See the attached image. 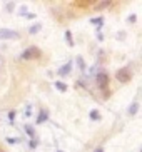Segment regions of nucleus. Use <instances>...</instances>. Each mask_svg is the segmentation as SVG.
Here are the masks:
<instances>
[{
    "instance_id": "f3484780",
    "label": "nucleus",
    "mask_w": 142,
    "mask_h": 152,
    "mask_svg": "<svg viewBox=\"0 0 142 152\" xmlns=\"http://www.w3.org/2000/svg\"><path fill=\"white\" fill-rule=\"evenodd\" d=\"M37 145H39V142H37L35 139H32V140H30V147H32V149H35Z\"/></svg>"
},
{
    "instance_id": "39448f33",
    "label": "nucleus",
    "mask_w": 142,
    "mask_h": 152,
    "mask_svg": "<svg viewBox=\"0 0 142 152\" xmlns=\"http://www.w3.org/2000/svg\"><path fill=\"white\" fill-rule=\"evenodd\" d=\"M70 70H72V62H67L65 65H64V67H60L57 70V74L60 77H65V75H69V74H70Z\"/></svg>"
},
{
    "instance_id": "5701e85b",
    "label": "nucleus",
    "mask_w": 142,
    "mask_h": 152,
    "mask_svg": "<svg viewBox=\"0 0 142 152\" xmlns=\"http://www.w3.org/2000/svg\"><path fill=\"white\" fill-rule=\"evenodd\" d=\"M0 152H4V151H2V149H0Z\"/></svg>"
},
{
    "instance_id": "f257e3e1",
    "label": "nucleus",
    "mask_w": 142,
    "mask_h": 152,
    "mask_svg": "<svg viewBox=\"0 0 142 152\" xmlns=\"http://www.w3.org/2000/svg\"><path fill=\"white\" fill-rule=\"evenodd\" d=\"M42 57V50L35 45H32V47H27L23 50L22 54H20V58L22 60H34V58H40Z\"/></svg>"
},
{
    "instance_id": "aec40b11",
    "label": "nucleus",
    "mask_w": 142,
    "mask_h": 152,
    "mask_svg": "<svg viewBox=\"0 0 142 152\" xmlns=\"http://www.w3.org/2000/svg\"><path fill=\"white\" fill-rule=\"evenodd\" d=\"M97 39H99V40H104V35L100 34V32H97Z\"/></svg>"
},
{
    "instance_id": "4be33fe9",
    "label": "nucleus",
    "mask_w": 142,
    "mask_h": 152,
    "mask_svg": "<svg viewBox=\"0 0 142 152\" xmlns=\"http://www.w3.org/2000/svg\"><path fill=\"white\" fill-rule=\"evenodd\" d=\"M97 152H104V149H100V147H99V149H97Z\"/></svg>"
},
{
    "instance_id": "4468645a",
    "label": "nucleus",
    "mask_w": 142,
    "mask_h": 152,
    "mask_svg": "<svg viewBox=\"0 0 142 152\" xmlns=\"http://www.w3.org/2000/svg\"><path fill=\"white\" fill-rule=\"evenodd\" d=\"M77 64H79L80 70H85V64H84V60H82V57H77Z\"/></svg>"
},
{
    "instance_id": "9b49d317",
    "label": "nucleus",
    "mask_w": 142,
    "mask_h": 152,
    "mask_svg": "<svg viewBox=\"0 0 142 152\" xmlns=\"http://www.w3.org/2000/svg\"><path fill=\"white\" fill-rule=\"evenodd\" d=\"M65 39H67V44H69V47H74V40H72L70 30H67V32H65Z\"/></svg>"
},
{
    "instance_id": "f8f14e48",
    "label": "nucleus",
    "mask_w": 142,
    "mask_h": 152,
    "mask_svg": "<svg viewBox=\"0 0 142 152\" xmlns=\"http://www.w3.org/2000/svg\"><path fill=\"white\" fill-rule=\"evenodd\" d=\"M55 89L60 90V92H65V90H67V85L64 84V82H55Z\"/></svg>"
},
{
    "instance_id": "412c9836",
    "label": "nucleus",
    "mask_w": 142,
    "mask_h": 152,
    "mask_svg": "<svg viewBox=\"0 0 142 152\" xmlns=\"http://www.w3.org/2000/svg\"><path fill=\"white\" fill-rule=\"evenodd\" d=\"M2 67H4V58L0 57V70H2Z\"/></svg>"
},
{
    "instance_id": "6ab92c4d",
    "label": "nucleus",
    "mask_w": 142,
    "mask_h": 152,
    "mask_svg": "<svg viewBox=\"0 0 142 152\" xmlns=\"http://www.w3.org/2000/svg\"><path fill=\"white\" fill-rule=\"evenodd\" d=\"M18 12H20V15H27V7H22Z\"/></svg>"
},
{
    "instance_id": "6e6552de",
    "label": "nucleus",
    "mask_w": 142,
    "mask_h": 152,
    "mask_svg": "<svg viewBox=\"0 0 142 152\" xmlns=\"http://www.w3.org/2000/svg\"><path fill=\"white\" fill-rule=\"evenodd\" d=\"M137 110H139V102H134V104H130V107H129V110H127V114H129V115H135V114H137Z\"/></svg>"
},
{
    "instance_id": "20e7f679",
    "label": "nucleus",
    "mask_w": 142,
    "mask_h": 152,
    "mask_svg": "<svg viewBox=\"0 0 142 152\" xmlns=\"http://www.w3.org/2000/svg\"><path fill=\"white\" fill-rule=\"evenodd\" d=\"M18 37V32L12 28H0V40H17Z\"/></svg>"
},
{
    "instance_id": "9d476101",
    "label": "nucleus",
    "mask_w": 142,
    "mask_h": 152,
    "mask_svg": "<svg viewBox=\"0 0 142 152\" xmlns=\"http://www.w3.org/2000/svg\"><path fill=\"white\" fill-rule=\"evenodd\" d=\"M40 28H42V25H40V23H35V25H30V28H29V34H30V35H34V34H37V32L40 30Z\"/></svg>"
},
{
    "instance_id": "1a4fd4ad",
    "label": "nucleus",
    "mask_w": 142,
    "mask_h": 152,
    "mask_svg": "<svg viewBox=\"0 0 142 152\" xmlns=\"http://www.w3.org/2000/svg\"><path fill=\"white\" fill-rule=\"evenodd\" d=\"M111 4H112L111 0H104V2H99V5H95V10H104V9H107V7H109Z\"/></svg>"
},
{
    "instance_id": "f03ea898",
    "label": "nucleus",
    "mask_w": 142,
    "mask_h": 152,
    "mask_svg": "<svg viewBox=\"0 0 142 152\" xmlns=\"http://www.w3.org/2000/svg\"><path fill=\"white\" fill-rule=\"evenodd\" d=\"M116 79L119 82H129L130 79H132V70H130V67H122V69H119L117 70V74H116Z\"/></svg>"
},
{
    "instance_id": "ddd939ff",
    "label": "nucleus",
    "mask_w": 142,
    "mask_h": 152,
    "mask_svg": "<svg viewBox=\"0 0 142 152\" xmlns=\"http://www.w3.org/2000/svg\"><path fill=\"white\" fill-rule=\"evenodd\" d=\"M25 130H27V134L30 135L32 139H35V132H34V129H32L30 125H25Z\"/></svg>"
},
{
    "instance_id": "7ed1b4c3",
    "label": "nucleus",
    "mask_w": 142,
    "mask_h": 152,
    "mask_svg": "<svg viewBox=\"0 0 142 152\" xmlns=\"http://www.w3.org/2000/svg\"><path fill=\"white\" fill-rule=\"evenodd\" d=\"M95 82H97V85L102 90H105L107 85H109V75H107V72L105 70H99L97 75H95ZM105 92H107V90H105Z\"/></svg>"
},
{
    "instance_id": "423d86ee",
    "label": "nucleus",
    "mask_w": 142,
    "mask_h": 152,
    "mask_svg": "<svg viewBox=\"0 0 142 152\" xmlns=\"http://www.w3.org/2000/svg\"><path fill=\"white\" fill-rule=\"evenodd\" d=\"M49 119V112L45 110V109H42V110L39 112V117L35 119V124H42V122H45Z\"/></svg>"
},
{
    "instance_id": "dca6fc26",
    "label": "nucleus",
    "mask_w": 142,
    "mask_h": 152,
    "mask_svg": "<svg viewBox=\"0 0 142 152\" xmlns=\"http://www.w3.org/2000/svg\"><path fill=\"white\" fill-rule=\"evenodd\" d=\"M135 20H137V15H135V14H132V15H129V18H127V22H135Z\"/></svg>"
},
{
    "instance_id": "a211bd4d",
    "label": "nucleus",
    "mask_w": 142,
    "mask_h": 152,
    "mask_svg": "<svg viewBox=\"0 0 142 152\" xmlns=\"http://www.w3.org/2000/svg\"><path fill=\"white\" fill-rule=\"evenodd\" d=\"M90 117H92L94 121H95V119H99V114H97L95 110H92V112H90Z\"/></svg>"
},
{
    "instance_id": "0eeeda50",
    "label": "nucleus",
    "mask_w": 142,
    "mask_h": 152,
    "mask_svg": "<svg viewBox=\"0 0 142 152\" xmlns=\"http://www.w3.org/2000/svg\"><path fill=\"white\" fill-rule=\"evenodd\" d=\"M90 23H94V25H97V32L102 28V25H104V17H99V18H92L90 20Z\"/></svg>"
},
{
    "instance_id": "2eb2a0df",
    "label": "nucleus",
    "mask_w": 142,
    "mask_h": 152,
    "mask_svg": "<svg viewBox=\"0 0 142 152\" xmlns=\"http://www.w3.org/2000/svg\"><path fill=\"white\" fill-rule=\"evenodd\" d=\"M5 9L9 10V12H12V10L15 9V2H9V4L5 5Z\"/></svg>"
}]
</instances>
